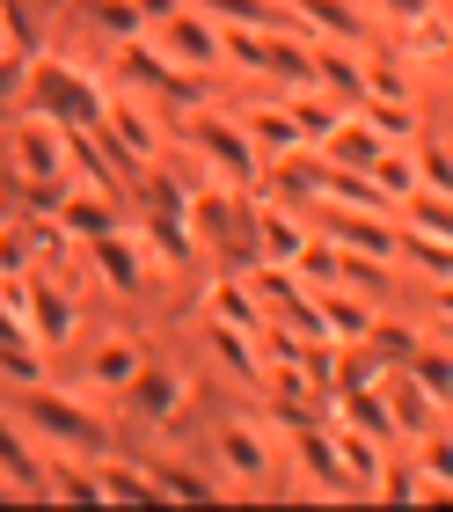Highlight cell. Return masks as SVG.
I'll list each match as a JSON object with an SVG mask.
<instances>
[{
    "label": "cell",
    "instance_id": "obj_1",
    "mask_svg": "<svg viewBox=\"0 0 453 512\" xmlns=\"http://www.w3.org/2000/svg\"><path fill=\"white\" fill-rule=\"evenodd\" d=\"M22 96H30L52 125H66V132H95V125H103V103H110L95 81H81L74 66H59V59L22 66Z\"/></svg>",
    "mask_w": 453,
    "mask_h": 512
},
{
    "label": "cell",
    "instance_id": "obj_2",
    "mask_svg": "<svg viewBox=\"0 0 453 512\" xmlns=\"http://www.w3.org/2000/svg\"><path fill=\"white\" fill-rule=\"evenodd\" d=\"M22 417H30L44 439H74V447L103 454V425H95V410H88V403H66V395L44 388V381H30V395H22Z\"/></svg>",
    "mask_w": 453,
    "mask_h": 512
},
{
    "label": "cell",
    "instance_id": "obj_3",
    "mask_svg": "<svg viewBox=\"0 0 453 512\" xmlns=\"http://www.w3.org/2000/svg\"><path fill=\"white\" fill-rule=\"evenodd\" d=\"M190 147H205V161H212L227 183H242V191L256 183V169H264V154L249 147V132L227 125V118H212V110H205V118H190Z\"/></svg>",
    "mask_w": 453,
    "mask_h": 512
},
{
    "label": "cell",
    "instance_id": "obj_4",
    "mask_svg": "<svg viewBox=\"0 0 453 512\" xmlns=\"http://www.w3.org/2000/svg\"><path fill=\"white\" fill-rule=\"evenodd\" d=\"M15 147H22V176H30V183H74V161H66V125H52L44 110L15 125Z\"/></svg>",
    "mask_w": 453,
    "mask_h": 512
},
{
    "label": "cell",
    "instance_id": "obj_5",
    "mask_svg": "<svg viewBox=\"0 0 453 512\" xmlns=\"http://www.w3.org/2000/svg\"><path fill=\"white\" fill-rule=\"evenodd\" d=\"M380 147H388V139H380L366 118H351V110H344V118L322 132V161H329V169H373V161H380Z\"/></svg>",
    "mask_w": 453,
    "mask_h": 512
},
{
    "label": "cell",
    "instance_id": "obj_6",
    "mask_svg": "<svg viewBox=\"0 0 453 512\" xmlns=\"http://www.w3.org/2000/svg\"><path fill=\"white\" fill-rule=\"evenodd\" d=\"M329 235L351 242V249H366L373 264H388V256H402V235L388 227V213H359V205H344L337 220H329Z\"/></svg>",
    "mask_w": 453,
    "mask_h": 512
},
{
    "label": "cell",
    "instance_id": "obj_7",
    "mask_svg": "<svg viewBox=\"0 0 453 512\" xmlns=\"http://www.w3.org/2000/svg\"><path fill=\"white\" fill-rule=\"evenodd\" d=\"M0 483H8L15 498H44V461H37V447L8 425V417H0Z\"/></svg>",
    "mask_w": 453,
    "mask_h": 512
},
{
    "label": "cell",
    "instance_id": "obj_8",
    "mask_svg": "<svg viewBox=\"0 0 453 512\" xmlns=\"http://www.w3.org/2000/svg\"><path fill=\"white\" fill-rule=\"evenodd\" d=\"M293 8L307 15V30H322V37H337V44H351V52H359V44H366V30H373V22H366V8H359V0H293Z\"/></svg>",
    "mask_w": 453,
    "mask_h": 512
},
{
    "label": "cell",
    "instance_id": "obj_9",
    "mask_svg": "<svg viewBox=\"0 0 453 512\" xmlns=\"http://www.w3.org/2000/svg\"><path fill=\"white\" fill-rule=\"evenodd\" d=\"M59 227H66V235H81V242L110 235V227H117L110 191H95V183H74V198H59Z\"/></svg>",
    "mask_w": 453,
    "mask_h": 512
},
{
    "label": "cell",
    "instance_id": "obj_10",
    "mask_svg": "<svg viewBox=\"0 0 453 512\" xmlns=\"http://www.w3.org/2000/svg\"><path fill=\"white\" fill-rule=\"evenodd\" d=\"M337 461H344V476H351V491L359 498H373V483H380V439L373 432H359V425H337Z\"/></svg>",
    "mask_w": 453,
    "mask_h": 512
},
{
    "label": "cell",
    "instance_id": "obj_11",
    "mask_svg": "<svg viewBox=\"0 0 453 512\" xmlns=\"http://www.w3.org/2000/svg\"><path fill=\"white\" fill-rule=\"evenodd\" d=\"M161 22H169V59L220 66V37H212V15H190V8H176V15H161Z\"/></svg>",
    "mask_w": 453,
    "mask_h": 512
},
{
    "label": "cell",
    "instance_id": "obj_12",
    "mask_svg": "<svg viewBox=\"0 0 453 512\" xmlns=\"http://www.w3.org/2000/svg\"><path fill=\"white\" fill-rule=\"evenodd\" d=\"M95 132H103L117 154H139V161H154V154H161V147H154V125L139 118L132 103H103V125H95Z\"/></svg>",
    "mask_w": 453,
    "mask_h": 512
},
{
    "label": "cell",
    "instance_id": "obj_13",
    "mask_svg": "<svg viewBox=\"0 0 453 512\" xmlns=\"http://www.w3.org/2000/svg\"><path fill=\"white\" fill-rule=\"evenodd\" d=\"M249 147H256V154H300V147H307V132L293 125V110L256 103V110H249Z\"/></svg>",
    "mask_w": 453,
    "mask_h": 512
},
{
    "label": "cell",
    "instance_id": "obj_14",
    "mask_svg": "<svg viewBox=\"0 0 453 512\" xmlns=\"http://www.w3.org/2000/svg\"><path fill=\"white\" fill-rule=\"evenodd\" d=\"M88 256H95V271H103L117 293H132L139 278H147V264H139V249H132L125 235H117V227H110V235H95V242H88Z\"/></svg>",
    "mask_w": 453,
    "mask_h": 512
},
{
    "label": "cell",
    "instance_id": "obj_15",
    "mask_svg": "<svg viewBox=\"0 0 453 512\" xmlns=\"http://www.w3.org/2000/svg\"><path fill=\"white\" fill-rule=\"evenodd\" d=\"M256 227H264V256H271V264H300L307 227H300L293 213H278V205H256Z\"/></svg>",
    "mask_w": 453,
    "mask_h": 512
},
{
    "label": "cell",
    "instance_id": "obj_16",
    "mask_svg": "<svg viewBox=\"0 0 453 512\" xmlns=\"http://www.w3.org/2000/svg\"><path fill=\"white\" fill-rule=\"evenodd\" d=\"M212 322H220V330H264V308H256V293L249 286H234V278H220V286H212Z\"/></svg>",
    "mask_w": 453,
    "mask_h": 512
},
{
    "label": "cell",
    "instance_id": "obj_17",
    "mask_svg": "<svg viewBox=\"0 0 453 512\" xmlns=\"http://www.w3.org/2000/svg\"><path fill=\"white\" fill-rule=\"evenodd\" d=\"M315 315H322V337H344V344H359V337L373 330V308H359L351 293H322Z\"/></svg>",
    "mask_w": 453,
    "mask_h": 512
},
{
    "label": "cell",
    "instance_id": "obj_18",
    "mask_svg": "<svg viewBox=\"0 0 453 512\" xmlns=\"http://www.w3.org/2000/svg\"><path fill=\"white\" fill-rule=\"evenodd\" d=\"M125 388H132V410H139V417H154V425L176 410V374H169V366H139Z\"/></svg>",
    "mask_w": 453,
    "mask_h": 512
},
{
    "label": "cell",
    "instance_id": "obj_19",
    "mask_svg": "<svg viewBox=\"0 0 453 512\" xmlns=\"http://www.w3.org/2000/svg\"><path fill=\"white\" fill-rule=\"evenodd\" d=\"M220 461L234 476H249V483H264L271 476V454H264V439L242 432V425H220Z\"/></svg>",
    "mask_w": 453,
    "mask_h": 512
},
{
    "label": "cell",
    "instance_id": "obj_20",
    "mask_svg": "<svg viewBox=\"0 0 453 512\" xmlns=\"http://www.w3.org/2000/svg\"><path fill=\"white\" fill-rule=\"evenodd\" d=\"M351 118H366L380 139H402L410 132V96H373V88H359V96H351Z\"/></svg>",
    "mask_w": 453,
    "mask_h": 512
},
{
    "label": "cell",
    "instance_id": "obj_21",
    "mask_svg": "<svg viewBox=\"0 0 453 512\" xmlns=\"http://www.w3.org/2000/svg\"><path fill=\"white\" fill-rule=\"evenodd\" d=\"M22 322H37V337L59 344L66 330H74V300L52 293V286H44V293H22Z\"/></svg>",
    "mask_w": 453,
    "mask_h": 512
},
{
    "label": "cell",
    "instance_id": "obj_22",
    "mask_svg": "<svg viewBox=\"0 0 453 512\" xmlns=\"http://www.w3.org/2000/svg\"><path fill=\"white\" fill-rule=\"evenodd\" d=\"M410 235H439V242H453V198L446 191H410Z\"/></svg>",
    "mask_w": 453,
    "mask_h": 512
},
{
    "label": "cell",
    "instance_id": "obj_23",
    "mask_svg": "<svg viewBox=\"0 0 453 512\" xmlns=\"http://www.w3.org/2000/svg\"><path fill=\"white\" fill-rule=\"evenodd\" d=\"M402 366H410V381L432 395V403H453V359H446V352H424V344H410V359H402Z\"/></svg>",
    "mask_w": 453,
    "mask_h": 512
},
{
    "label": "cell",
    "instance_id": "obj_24",
    "mask_svg": "<svg viewBox=\"0 0 453 512\" xmlns=\"http://www.w3.org/2000/svg\"><path fill=\"white\" fill-rule=\"evenodd\" d=\"M44 491L74 498V505H103V483H95L88 469H74V461H44Z\"/></svg>",
    "mask_w": 453,
    "mask_h": 512
},
{
    "label": "cell",
    "instance_id": "obj_25",
    "mask_svg": "<svg viewBox=\"0 0 453 512\" xmlns=\"http://www.w3.org/2000/svg\"><path fill=\"white\" fill-rule=\"evenodd\" d=\"M139 374V352L125 337H110V344H95V359H88V381H103V388H125Z\"/></svg>",
    "mask_w": 453,
    "mask_h": 512
},
{
    "label": "cell",
    "instance_id": "obj_26",
    "mask_svg": "<svg viewBox=\"0 0 453 512\" xmlns=\"http://www.w3.org/2000/svg\"><path fill=\"white\" fill-rule=\"evenodd\" d=\"M95 483H103V498L110 505H139V498H154V483H147V469H125V461H103V469H95Z\"/></svg>",
    "mask_w": 453,
    "mask_h": 512
},
{
    "label": "cell",
    "instance_id": "obj_27",
    "mask_svg": "<svg viewBox=\"0 0 453 512\" xmlns=\"http://www.w3.org/2000/svg\"><path fill=\"white\" fill-rule=\"evenodd\" d=\"M285 110H293V125H300L307 139H322L329 125H337V118H344V110H337V103H329V96H315V81H307V96H293V103H285Z\"/></svg>",
    "mask_w": 453,
    "mask_h": 512
},
{
    "label": "cell",
    "instance_id": "obj_28",
    "mask_svg": "<svg viewBox=\"0 0 453 512\" xmlns=\"http://www.w3.org/2000/svg\"><path fill=\"white\" fill-rule=\"evenodd\" d=\"M315 81L344 88V96H359V88H366V74H359V59H351V44H344V52H315Z\"/></svg>",
    "mask_w": 453,
    "mask_h": 512
},
{
    "label": "cell",
    "instance_id": "obj_29",
    "mask_svg": "<svg viewBox=\"0 0 453 512\" xmlns=\"http://www.w3.org/2000/svg\"><path fill=\"white\" fill-rule=\"evenodd\" d=\"M373 183H380L388 198H410V191H417V161H402V154H388V147H380V161H373Z\"/></svg>",
    "mask_w": 453,
    "mask_h": 512
},
{
    "label": "cell",
    "instance_id": "obj_30",
    "mask_svg": "<svg viewBox=\"0 0 453 512\" xmlns=\"http://www.w3.org/2000/svg\"><path fill=\"white\" fill-rule=\"evenodd\" d=\"M380 381H388V359L366 352V337H359V352H351V366H344V388H380Z\"/></svg>",
    "mask_w": 453,
    "mask_h": 512
},
{
    "label": "cell",
    "instance_id": "obj_31",
    "mask_svg": "<svg viewBox=\"0 0 453 512\" xmlns=\"http://www.w3.org/2000/svg\"><path fill=\"white\" fill-rule=\"evenodd\" d=\"M154 483H161V498H212V483L190 469H154Z\"/></svg>",
    "mask_w": 453,
    "mask_h": 512
},
{
    "label": "cell",
    "instance_id": "obj_32",
    "mask_svg": "<svg viewBox=\"0 0 453 512\" xmlns=\"http://www.w3.org/2000/svg\"><path fill=\"white\" fill-rule=\"evenodd\" d=\"M388 22H424V15H439V0H373Z\"/></svg>",
    "mask_w": 453,
    "mask_h": 512
},
{
    "label": "cell",
    "instance_id": "obj_33",
    "mask_svg": "<svg viewBox=\"0 0 453 512\" xmlns=\"http://www.w3.org/2000/svg\"><path fill=\"white\" fill-rule=\"evenodd\" d=\"M424 469H432L439 483H453V439H446V432L432 439V447H424Z\"/></svg>",
    "mask_w": 453,
    "mask_h": 512
},
{
    "label": "cell",
    "instance_id": "obj_34",
    "mask_svg": "<svg viewBox=\"0 0 453 512\" xmlns=\"http://www.w3.org/2000/svg\"><path fill=\"white\" fill-rule=\"evenodd\" d=\"M432 308H439V315L453 322V278H439V286H432Z\"/></svg>",
    "mask_w": 453,
    "mask_h": 512
}]
</instances>
